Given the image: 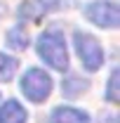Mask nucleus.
I'll return each instance as SVG.
<instances>
[{
	"label": "nucleus",
	"instance_id": "f257e3e1",
	"mask_svg": "<svg viewBox=\"0 0 120 123\" xmlns=\"http://www.w3.org/2000/svg\"><path fill=\"white\" fill-rule=\"evenodd\" d=\"M35 50H38V57L49 69H54V71H66L68 69V50H66V40H64L61 31L49 29L45 33H40Z\"/></svg>",
	"mask_w": 120,
	"mask_h": 123
},
{
	"label": "nucleus",
	"instance_id": "f03ea898",
	"mask_svg": "<svg viewBox=\"0 0 120 123\" xmlns=\"http://www.w3.org/2000/svg\"><path fill=\"white\" fill-rule=\"evenodd\" d=\"M73 45H75V52H78V57L82 62V66L94 74V71H99L101 66H104V47L99 45V40L90 36L87 31H75L73 33Z\"/></svg>",
	"mask_w": 120,
	"mask_h": 123
},
{
	"label": "nucleus",
	"instance_id": "7ed1b4c3",
	"mask_svg": "<svg viewBox=\"0 0 120 123\" xmlns=\"http://www.w3.org/2000/svg\"><path fill=\"white\" fill-rule=\"evenodd\" d=\"M19 88L26 95V99L40 104V102H45L47 97H49V92H52V76H49L47 71H43V69L33 66V69H28V71L21 76Z\"/></svg>",
	"mask_w": 120,
	"mask_h": 123
},
{
	"label": "nucleus",
	"instance_id": "20e7f679",
	"mask_svg": "<svg viewBox=\"0 0 120 123\" xmlns=\"http://www.w3.org/2000/svg\"><path fill=\"white\" fill-rule=\"evenodd\" d=\"M85 17L101 29H115L120 21V10L111 0H97V2H90L85 7Z\"/></svg>",
	"mask_w": 120,
	"mask_h": 123
},
{
	"label": "nucleus",
	"instance_id": "39448f33",
	"mask_svg": "<svg viewBox=\"0 0 120 123\" xmlns=\"http://www.w3.org/2000/svg\"><path fill=\"white\" fill-rule=\"evenodd\" d=\"M59 7H61V0H28L19 7V19H35V17L59 10Z\"/></svg>",
	"mask_w": 120,
	"mask_h": 123
},
{
	"label": "nucleus",
	"instance_id": "423d86ee",
	"mask_svg": "<svg viewBox=\"0 0 120 123\" xmlns=\"http://www.w3.org/2000/svg\"><path fill=\"white\" fill-rule=\"evenodd\" d=\"M49 123H90V114L75 107H57L49 114Z\"/></svg>",
	"mask_w": 120,
	"mask_h": 123
},
{
	"label": "nucleus",
	"instance_id": "0eeeda50",
	"mask_svg": "<svg viewBox=\"0 0 120 123\" xmlns=\"http://www.w3.org/2000/svg\"><path fill=\"white\" fill-rule=\"evenodd\" d=\"M28 114L16 99H7L0 107V123H26Z\"/></svg>",
	"mask_w": 120,
	"mask_h": 123
},
{
	"label": "nucleus",
	"instance_id": "6e6552de",
	"mask_svg": "<svg viewBox=\"0 0 120 123\" xmlns=\"http://www.w3.org/2000/svg\"><path fill=\"white\" fill-rule=\"evenodd\" d=\"M5 40H7V45L12 47V50H26L28 47V31H26V26H21V24L12 26V29L7 31Z\"/></svg>",
	"mask_w": 120,
	"mask_h": 123
},
{
	"label": "nucleus",
	"instance_id": "1a4fd4ad",
	"mask_svg": "<svg viewBox=\"0 0 120 123\" xmlns=\"http://www.w3.org/2000/svg\"><path fill=\"white\" fill-rule=\"evenodd\" d=\"M16 74V59L7 57L5 52H0V83L12 80V76Z\"/></svg>",
	"mask_w": 120,
	"mask_h": 123
},
{
	"label": "nucleus",
	"instance_id": "9d476101",
	"mask_svg": "<svg viewBox=\"0 0 120 123\" xmlns=\"http://www.w3.org/2000/svg\"><path fill=\"white\" fill-rule=\"evenodd\" d=\"M118 83H120V71L113 69V74L108 78V85H106V102H111V104L118 102Z\"/></svg>",
	"mask_w": 120,
	"mask_h": 123
},
{
	"label": "nucleus",
	"instance_id": "9b49d317",
	"mask_svg": "<svg viewBox=\"0 0 120 123\" xmlns=\"http://www.w3.org/2000/svg\"><path fill=\"white\" fill-rule=\"evenodd\" d=\"M64 95H68V97H73V95H78V92H82V90H87V83H82L78 76H71L64 85Z\"/></svg>",
	"mask_w": 120,
	"mask_h": 123
}]
</instances>
